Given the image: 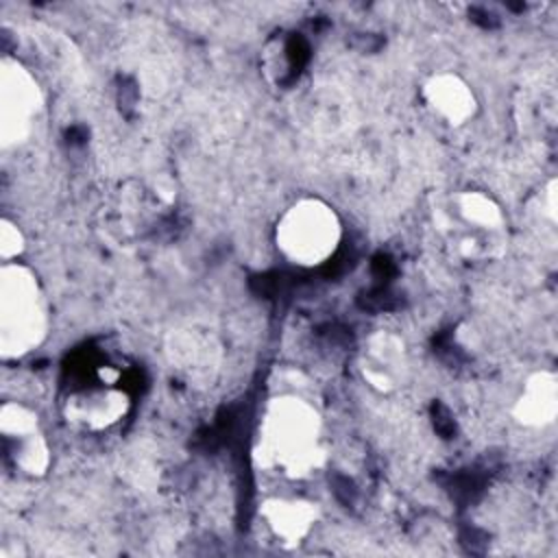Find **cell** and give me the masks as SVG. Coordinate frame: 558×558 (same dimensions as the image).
<instances>
[{
  "label": "cell",
  "mask_w": 558,
  "mask_h": 558,
  "mask_svg": "<svg viewBox=\"0 0 558 558\" xmlns=\"http://www.w3.org/2000/svg\"><path fill=\"white\" fill-rule=\"evenodd\" d=\"M421 100L432 118L453 131L464 129L480 111V100L473 85L451 70L429 74L421 85Z\"/></svg>",
  "instance_id": "cell-9"
},
{
  "label": "cell",
  "mask_w": 558,
  "mask_h": 558,
  "mask_svg": "<svg viewBox=\"0 0 558 558\" xmlns=\"http://www.w3.org/2000/svg\"><path fill=\"white\" fill-rule=\"evenodd\" d=\"M131 410V397L126 390L118 388V384L89 386L72 392L63 403L65 421L89 434H100L116 427Z\"/></svg>",
  "instance_id": "cell-8"
},
{
  "label": "cell",
  "mask_w": 558,
  "mask_h": 558,
  "mask_svg": "<svg viewBox=\"0 0 558 558\" xmlns=\"http://www.w3.org/2000/svg\"><path fill=\"white\" fill-rule=\"evenodd\" d=\"M510 414L523 429H545L558 416V377L549 368L534 371L525 377L512 401Z\"/></svg>",
  "instance_id": "cell-11"
},
{
  "label": "cell",
  "mask_w": 558,
  "mask_h": 558,
  "mask_svg": "<svg viewBox=\"0 0 558 558\" xmlns=\"http://www.w3.org/2000/svg\"><path fill=\"white\" fill-rule=\"evenodd\" d=\"M44 109V94L33 72L17 59L0 65V142L4 148L28 140Z\"/></svg>",
  "instance_id": "cell-5"
},
{
  "label": "cell",
  "mask_w": 558,
  "mask_h": 558,
  "mask_svg": "<svg viewBox=\"0 0 558 558\" xmlns=\"http://www.w3.org/2000/svg\"><path fill=\"white\" fill-rule=\"evenodd\" d=\"M168 355L179 371L192 377H198L218 366L220 347L207 333H201L196 329H181L172 333V342L168 344Z\"/></svg>",
  "instance_id": "cell-12"
},
{
  "label": "cell",
  "mask_w": 558,
  "mask_h": 558,
  "mask_svg": "<svg viewBox=\"0 0 558 558\" xmlns=\"http://www.w3.org/2000/svg\"><path fill=\"white\" fill-rule=\"evenodd\" d=\"M357 371L364 384L381 395L399 390L410 371L405 340L390 329H377L360 349Z\"/></svg>",
  "instance_id": "cell-7"
},
{
  "label": "cell",
  "mask_w": 558,
  "mask_h": 558,
  "mask_svg": "<svg viewBox=\"0 0 558 558\" xmlns=\"http://www.w3.org/2000/svg\"><path fill=\"white\" fill-rule=\"evenodd\" d=\"M556 190H558V183L556 179H549L543 187V198H541V214L554 225L556 222Z\"/></svg>",
  "instance_id": "cell-14"
},
{
  "label": "cell",
  "mask_w": 558,
  "mask_h": 558,
  "mask_svg": "<svg viewBox=\"0 0 558 558\" xmlns=\"http://www.w3.org/2000/svg\"><path fill=\"white\" fill-rule=\"evenodd\" d=\"M436 229L464 262H488L506 251V211L499 201L475 187L456 190L434 209Z\"/></svg>",
  "instance_id": "cell-2"
},
{
  "label": "cell",
  "mask_w": 558,
  "mask_h": 558,
  "mask_svg": "<svg viewBox=\"0 0 558 558\" xmlns=\"http://www.w3.org/2000/svg\"><path fill=\"white\" fill-rule=\"evenodd\" d=\"M48 303L37 275L22 262L0 268V353L20 360L48 336Z\"/></svg>",
  "instance_id": "cell-3"
},
{
  "label": "cell",
  "mask_w": 558,
  "mask_h": 558,
  "mask_svg": "<svg viewBox=\"0 0 558 558\" xmlns=\"http://www.w3.org/2000/svg\"><path fill=\"white\" fill-rule=\"evenodd\" d=\"M342 235L340 214L318 196L294 201L275 222V246L279 255L299 268H318L329 262L338 253Z\"/></svg>",
  "instance_id": "cell-4"
},
{
  "label": "cell",
  "mask_w": 558,
  "mask_h": 558,
  "mask_svg": "<svg viewBox=\"0 0 558 558\" xmlns=\"http://www.w3.org/2000/svg\"><path fill=\"white\" fill-rule=\"evenodd\" d=\"M0 434L4 458L15 471L28 477H41L52 462L48 438L33 408L20 401H7L0 408Z\"/></svg>",
  "instance_id": "cell-6"
},
{
  "label": "cell",
  "mask_w": 558,
  "mask_h": 558,
  "mask_svg": "<svg viewBox=\"0 0 558 558\" xmlns=\"http://www.w3.org/2000/svg\"><path fill=\"white\" fill-rule=\"evenodd\" d=\"M255 460L262 469L286 480H307L318 473L327 462L325 425L318 408L296 392L270 397L257 425Z\"/></svg>",
  "instance_id": "cell-1"
},
{
  "label": "cell",
  "mask_w": 558,
  "mask_h": 558,
  "mask_svg": "<svg viewBox=\"0 0 558 558\" xmlns=\"http://www.w3.org/2000/svg\"><path fill=\"white\" fill-rule=\"evenodd\" d=\"M24 233L22 229L11 222L9 218H2L0 220V257L4 264L9 262H15L22 253H24Z\"/></svg>",
  "instance_id": "cell-13"
},
{
  "label": "cell",
  "mask_w": 558,
  "mask_h": 558,
  "mask_svg": "<svg viewBox=\"0 0 558 558\" xmlns=\"http://www.w3.org/2000/svg\"><path fill=\"white\" fill-rule=\"evenodd\" d=\"M318 514V504L305 497H268L259 506L264 525L283 547L301 545L312 534Z\"/></svg>",
  "instance_id": "cell-10"
}]
</instances>
